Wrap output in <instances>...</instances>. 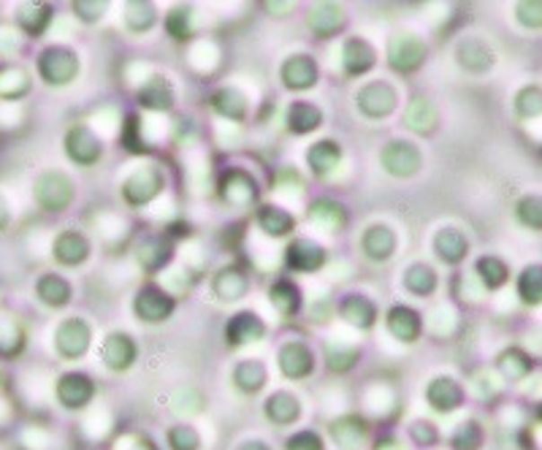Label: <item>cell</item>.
I'll return each mask as SVG.
<instances>
[{
    "instance_id": "obj_1",
    "label": "cell",
    "mask_w": 542,
    "mask_h": 450,
    "mask_svg": "<svg viewBox=\"0 0 542 450\" xmlns=\"http://www.w3.org/2000/svg\"><path fill=\"white\" fill-rule=\"evenodd\" d=\"M429 60V44L413 33V31H398L388 39L385 47V63L396 76H413L418 74Z\"/></svg>"
},
{
    "instance_id": "obj_2",
    "label": "cell",
    "mask_w": 542,
    "mask_h": 450,
    "mask_svg": "<svg viewBox=\"0 0 542 450\" xmlns=\"http://www.w3.org/2000/svg\"><path fill=\"white\" fill-rule=\"evenodd\" d=\"M217 196L233 212H255L260 207V182L241 166H228L217 177Z\"/></svg>"
},
{
    "instance_id": "obj_3",
    "label": "cell",
    "mask_w": 542,
    "mask_h": 450,
    "mask_svg": "<svg viewBox=\"0 0 542 450\" xmlns=\"http://www.w3.org/2000/svg\"><path fill=\"white\" fill-rule=\"evenodd\" d=\"M380 169L393 180H413L424 172V149L413 138H390L377 153Z\"/></svg>"
},
{
    "instance_id": "obj_4",
    "label": "cell",
    "mask_w": 542,
    "mask_h": 450,
    "mask_svg": "<svg viewBox=\"0 0 542 450\" xmlns=\"http://www.w3.org/2000/svg\"><path fill=\"white\" fill-rule=\"evenodd\" d=\"M166 190V174L161 166H139L119 185V199L130 209H144Z\"/></svg>"
},
{
    "instance_id": "obj_5",
    "label": "cell",
    "mask_w": 542,
    "mask_h": 450,
    "mask_svg": "<svg viewBox=\"0 0 542 450\" xmlns=\"http://www.w3.org/2000/svg\"><path fill=\"white\" fill-rule=\"evenodd\" d=\"M79 71H82L79 55L66 44H52L41 49L36 57V74L49 87H68L71 82H76Z\"/></svg>"
},
{
    "instance_id": "obj_6",
    "label": "cell",
    "mask_w": 542,
    "mask_h": 450,
    "mask_svg": "<svg viewBox=\"0 0 542 450\" xmlns=\"http://www.w3.org/2000/svg\"><path fill=\"white\" fill-rule=\"evenodd\" d=\"M33 201L41 212L63 215L76 201V185L66 172H57V169L44 172L33 182Z\"/></svg>"
},
{
    "instance_id": "obj_7",
    "label": "cell",
    "mask_w": 542,
    "mask_h": 450,
    "mask_svg": "<svg viewBox=\"0 0 542 450\" xmlns=\"http://www.w3.org/2000/svg\"><path fill=\"white\" fill-rule=\"evenodd\" d=\"M133 315L144 326H158L171 321V315L177 313L179 302L158 282H144L139 290L133 293Z\"/></svg>"
},
{
    "instance_id": "obj_8",
    "label": "cell",
    "mask_w": 542,
    "mask_h": 450,
    "mask_svg": "<svg viewBox=\"0 0 542 450\" xmlns=\"http://www.w3.org/2000/svg\"><path fill=\"white\" fill-rule=\"evenodd\" d=\"M396 109H398V90L388 79H372V82L361 84L355 93V111L363 119L380 122V119L393 117Z\"/></svg>"
},
{
    "instance_id": "obj_9",
    "label": "cell",
    "mask_w": 542,
    "mask_h": 450,
    "mask_svg": "<svg viewBox=\"0 0 542 450\" xmlns=\"http://www.w3.org/2000/svg\"><path fill=\"white\" fill-rule=\"evenodd\" d=\"M63 146H66V158H68L71 163L82 166V169H92V166H98L101 158H103V153H106L103 138H101V136L87 125V122H76V125H71L68 133H66Z\"/></svg>"
},
{
    "instance_id": "obj_10",
    "label": "cell",
    "mask_w": 542,
    "mask_h": 450,
    "mask_svg": "<svg viewBox=\"0 0 542 450\" xmlns=\"http://www.w3.org/2000/svg\"><path fill=\"white\" fill-rule=\"evenodd\" d=\"M328 263V250L312 236H293L283 250V266L291 274H318Z\"/></svg>"
},
{
    "instance_id": "obj_11",
    "label": "cell",
    "mask_w": 542,
    "mask_h": 450,
    "mask_svg": "<svg viewBox=\"0 0 542 450\" xmlns=\"http://www.w3.org/2000/svg\"><path fill=\"white\" fill-rule=\"evenodd\" d=\"M52 342L63 361H82L92 348V326L84 318H66L57 323Z\"/></svg>"
},
{
    "instance_id": "obj_12",
    "label": "cell",
    "mask_w": 542,
    "mask_h": 450,
    "mask_svg": "<svg viewBox=\"0 0 542 450\" xmlns=\"http://www.w3.org/2000/svg\"><path fill=\"white\" fill-rule=\"evenodd\" d=\"M266 334H268V323L252 310H239L223 326V342L228 350H241V348L258 345L266 340Z\"/></svg>"
},
{
    "instance_id": "obj_13",
    "label": "cell",
    "mask_w": 542,
    "mask_h": 450,
    "mask_svg": "<svg viewBox=\"0 0 542 450\" xmlns=\"http://www.w3.org/2000/svg\"><path fill=\"white\" fill-rule=\"evenodd\" d=\"M334 313H339V318L353 326L355 331H372L380 321V307L372 296L366 293H358V290H350V293H342L339 302H334Z\"/></svg>"
},
{
    "instance_id": "obj_14",
    "label": "cell",
    "mask_w": 542,
    "mask_h": 450,
    "mask_svg": "<svg viewBox=\"0 0 542 450\" xmlns=\"http://www.w3.org/2000/svg\"><path fill=\"white\" fill-rule=\"evenodd\" d=\"M177 255V242L169 239L163 231L158 234H147L139 244H136V260H139V269L147 277L161 274L163 269H169V263Z\"/></svg>"
},
{
    "instance_id": "obj_15",
    "label": "cell",
    "mask_w": 542,
    "mask_h": 450,
    "mask_svg": "<svg viewBox=\"0 0 542 450\" xmlns=\"http://www.w3.org/2000/svg\"><path fill=\"white\" fill-rule=\"evenodd\" d=\"M277 366L288 380H310L318 369V356L304 340H288L277 350Z\"/></svg>"
},
{
    "instance_id": "obj_16",
    "label": "cell",
    "mask_w": 542,
    "mask_h": 450,
    "mask_svg": "<svg viewBox=\"0 0 542 450\" xmlns=\"http://www.w3.org/2000/svg\"><path fill=\"white\" fill-rule=\"evenodd\" d=\"M280 82L288 93H307L320 82V66L312 55H288L280 66Z\"/></svg>"
},
{
    "instance_id": "obj_17",
    "label": "cell",
    "mask_w": 542,
    "mask_h": 450,
    "mask_svg": "<svg viewBox=\"0 0 542 450\" xmlns=\"http://www.w3.org/2000/svg\"><path fill=\"white\" fill-rule=\"evenodd\" d=\"M95 380L87 372L71 369L63 372L55 383V399L66 407V410H84L92 399H95Z\"/></svg>"
},
{
    "instance_id": "obj_18",
    "label": "cell",
    "mask_w": 542,
    "mask_h": 450,
    "mask_svg": "<svg viewBox=\"0 0 542 450\" xmlns=\"http://www.w3.org/2000/svg\"><path fill=\"white\" fill-rule=\"evenodd\" d=\"M266 296H268L271 310H275L283 321H293V318H299L302 310H304V290H302V285H299L293 277H288V274H283V277H277V279H271Z\"/></svg>"
},
{
    "instance_id": "obj_19",
    "label": "cell",
    "mask_w": 542,
    "mask_h": 450,
    "mask_svg": "<svg viewBox=\"0 0 542 450\" xmlns=\"http://www.w3.org/2000/svg\"><path fill=\"white\" fill-rule=\"evenodd\" d=\"M424 315L410 307V304H393L385 313V331L398 342V345H415L424 337Z\"/></svg>"
},
{
    "instance_id": "obj_20",
    "label": "cell",
    "mask_w": 542,
    "mask_h": 450,
    "mask_svg": "<svg viewBox=\"0 0 542 450\" xmlns=\"http://www.w3.org/2000/svg\"><path fill=\"white\" fill-rule=\"evenodd\" d=\"M98 353H101V361L109 372L122 375L136 364V358H139V342H136L127 331H111L103 337Z\"/></svg>"
},
{
    "instance_id": "obj_21",
    "label": "cell",
    "mask_w": 542,
    "mask_h": 450,
    "mask_svg": "<svg viewBox=\"0 0 542 450\" xmlns=\"http://www.w3.org/2000/svg\"><path fill=\"white\" fill-rule=\"evenodd\" d=\"M361 255L372 263H388L396 250H398V234L393 225L388 223H372L363 228L361 239H358Z\"/></svg>"
},
{
    "instance_id": "obj_22",
    "label": "cell",
    "mask_w": 542,
    "mask_h": 450,
    "mask_svg": "<svg viewBox=\"0 0 542 450\" xmlns=\"http://www.w3.org/2000/svg\"><path fill=\"white\" fill-rule=\"evenodd\" d=\"M209 287H212V293L220 298V302H225V304L241 302V298L252 290L249 269L241 266V263H228V266H223V269L214 271Z\"/></svg>"
},
{
    "instance_id": "obj_23",
    "label": "cell",
    "mask_w": 542,
    "mask_h": 450,
    "mask_svg": "<svg viewBox=\"0 0 542 450\" xmlns=\"http://www.w3.org/2000/svg\"><path fill=\"white\" fill-rule=\"evenodd\" d=\"M252 223L268 236V239H285L293 236L299 228V217L283 207V204H271V201H260V207L252 212Z\"/></svg>"
},
{
    "instance_id": "obj_24",
    "label": "cell",
    "mask_w": 542,
    "mask_h": 450,
    "mask_svg": "<svg viewBox=\"0 0 542 450\" xmlns=\"http://www.w3.org/2000/svg\"><path fill=\"white\" fill-rule=\"evenodd\" d=\"M90 255H92V242L76 228L60 231L52 242V258L63 269H79L90 260Z\"/></svg>"
},
{
    "instance_id": "obj_25",
    "label": "cell",
    "mask_w": 542,
    "mask_h": 450,
    "mask_svg": "<svg viewBox=\"0 0 542 450\" xmlns=\"http://www.w3.org/2000/svg\"><path fill=\"white\" fill-rule=\"evenodd\" d=\"M339 63H342V74L345 76L361 79L369 71H374V66H377V49L363 36H350V39L342 41Z\"/></svg>"
},
{
    "instance_id": "obj_26",
    "label": "cell",
    "mask_w": 542,
    "mask_h": 450,
    "mask_svg": "<svg viewBox=\"0 0 542 450\" xmlns=\"http://www.w3.org/2000/svg\"><path fill=\"white\" fill-rule=\"evenodd\" d=\"M345 161V149L337 138H320L307 149V166L315 180H331Z\"/></svg>"
},
{
    "instance_id": "obj_27",
    "label": "cell",
    "mask_w": 542,
    "mask_h": 450,
    "mask_svg": "<svg viewBox=\"0 0 542 450\" xmlns=\"http://www.w3.org/2000/svg\"><path fill=\"white\" fill-rule=\"evenodd\" d=\"M136 103H139L144 111H155V114H166L174 109L177 103V93L171 87V82L163 74H153L142 82V87L136 90Z\"/></svg>"
},
{
    "instance_id": "obj_28",
    "label": "cell",
    "mask_w": 542,
    "mask_h": 450,
    "mask_svg": "<svg viewBox=\"0 0 542 450\" xmlns=\"http://www.w3.org/2000/svg\"><path fill=\"white\" fill-rule=\"evenodd\" d=\"M456 63L461 66V71H467L472 76H483V74H488L494 68L496 55L488 47V41H483L477 36H467L456 47Z\"/></svg>"
},
{
    "instance_id": "obj_29",
    "label": "cell",
    "mask_w": 542,
    "mask_h": 450,
    "mask_svg": "<svg viewBox=\"0 0 542 450\" xmlns=\"http://www.w3.org/2000/svg\"><path fill=\"white\" fill-rule=\"evenodd\" d=\"M307 223L323 234H342L350 223V215L342 201L334 199H315L307 207Z\"/></svg>"
},
{
    "instance_id": "obj_30",
    "label": "cell",
    "mask_w": 542,
    "mask_h": 450,
    "mask_svg": "<svg viewBox=\"0 0 542 450\" xmlns=\"http://www.w3.org/2000/svg\"><path fill=\"white\" fill-rule=\"evenodd\" d=\"M401 125L415 136H432L440 128V111H437L434 101L426 95H415L404 106Z\"/></svg>"
},
{
    "instance_id": "obj_31",
    "label": "cell",
    "mask_w": 542,
    "mask_h": 450,
    "mask_svg": "<svg viewBox=\"0 0 542 450\" xmlns=\"http://www.w3.org/2000/svg\"><path fill=\"white\" fill-rule=\"evenodd\" d=\"M424 396H426V401H429V407L432 410H437V412H453V410H459L461 404H464V385L456 380V377H450V375H440V377H434L429 385H426V391H424Z\"/></svg>"
},
{
    "instance_id": "obj_32",
    "label": "cell",
    "mask_w": 542,
    "mask_h": 450,
    "mask_svg": "<svg viewBox=\"0 0 542 450\" xmlns=\"http://www.w3.org/2000/svg\"><path fill=\"white\" fill-rule=\"evenodd\" d=\"M36 298L49 310H66L74 302V285L57 271H47L36 279Z\"/></svg>"
},
{
    "instance_id": "obj_33",
    "label": "cell",
    "mask_w": 542,
    "mask_h": 450,
    "mask_svg": "<svg viewBox=\"0 0 542 450\" xmlns=\"http://www.w3.org/2000/svg\"><path fill=\"white\" fill-rule=\"evenodd\" d=\"M347 25V14L337 4H318L307 14V28L315 39H337Z\"/></svg>"
},
{
    "instance_id": "obj_34",
    "label": "cell",
    "mask_w": 542,
    "mask_h": 450,
    "mask_svg": "<svg viewBox=\"0 0 542 450\" xmlns=\"http://www.w3.org/2000/svg\"><path fill=\"white\" fill-rule=\"evenodd\" d=\"M326 114L312 101H291L285 109V130L291 136H310L318 128H323Z\"/></svg>"
},
{
    "instance_id": "obj_35",
    "label": "cell",
    "mask_w": 542,
    "mask_h": 450,
    "mask_svg": "<svg viewBox=\"0 0 542 450\" xmlns=\"http://www.w3.org/2000/svg\"><path fill=\"white\" fill-rule=\"evenodd\" d=\"M209 109L225 122H244L249 117V101L239 87H220L209 95Z\"/></svg>"
},
{
    "instance_id": "obj_36",
    "label": "cell",
    "mask_w": 542,
    "mask_h": 450,
    "mask_svg": "<svg viewBox=\"0 0 542 450\" xmlns=\"http://www.w3.org/2000/svg\"><path fill=\"white\" fill-rule=\"evenodd\" d=\"M328 431H331V439L342 450H358L369 437V420L358 412H347V415H339L337 420H331Z\"/></svg>"
},
{
    "instance_id": "obj_37",
    "label": "cell",
    "mask_w": 542,
    "mask_h": 450,
    "mask_svg": "<svg viewBox=\"0 0 542 450\" xmlns=\"http://www.w3.org/2000/svg\"><path fill=\"white\" fill-rule=\"evenodd\" d=\"M432 247H434L437 258L445 266H459L469 255V239H467V234L461 228H453V225L440 228L437 236H434V242H432Z\"/></svg>"
},
{
    "instance_id": "obj_38",
    "label": "cell",
    "mask_w": 542,
    "mask_h": 450,
    "mask_svg": "<svg viewBox=\"0 0 542 450\" xmlns=\"http://www.w3.org/2000/svg\"><path fill=\"white\" fill-rule=\"evenodd\" d=\"M401 287L410 293V296H415V298H429L440 287V274H437V269L432 263L415 260V263H410V266L404 269Z\"/></svg>"
},
{
    "instance_id": "obj_39",
    "label": "cell",
    "mask_w": 542,
    "mask_h": 450,
    "mask_svg": "<svg viewBox=\"0 0 542 450\" xmlns=\"http://www.w3.org/2000/svg\"><path fill=\"white\" fill-rule=\"evenodd\" d=\"M231 380L236 385L239 393L244 396H255L266 388L268 383V366L260 361V358H241L233 372H231Z\"/></svg>"
},
{
    "instance_id": "obj_40",
    "label": "cell",
    "mask_w": 542,
    "mask_h": 450,
    "mask_svg": "<svg viewBox=\"0 0 542 450\" xmlns=\"http://www.w3.org/2000/svg\"><path fill=\"white\" fill-rule=\"evenodd\" d=\"M263 415L275 426H291L302 418V401L291 391H275L263 401Z\"/></svg>"
},
{
    "instance_id": "obj_41",
    "label": "cell",
    "mask_w": 542,
    "mask_h": 450,
    "mask_svg": "<svg viewBox=\"0 0 542 450\" xmlns=\"http://www.w3.org/2000/svg\"><path fill=\"white\" fill-rule=\"evenodd\" d=\"M52 22H55V9L47 4H31L17 12V28L28 39H41L52 28Z\"/></svg>"
},
{
    "instance_id": "obj_42",
    "label": "cell",
    "mask_w": 542,
    "mask_h": 450,
    "mask_svg": "<svg viewBox=\"0 0 542 450\" xmlns=\"http://www.w3.org/2000/svg\"><path fill=\"white\" fill-rule=\"evenodd\" d=\"M323 361H326V369L331 375H350L358 364H361V350L345 340H337V342H326V350H323Z\"/></svg>"
},
{
    "instance_id": "obj_43",
    "label": "cell",
    "mask_w": 542,
    "mask_h": 450,
    "mask_svg": "<svg viewBox=\"0 0 542 450\" xmlns=\"http://www.w3.org/2000/svg\"><path fill=\"white\" fill-rule=\"evenodd\" d=\"M122 22L136 36L150 33L158 25V9L153 4H147V0H130V4H125Z\"/></svg>"
},
{
    "instance_id": "obj_44",
    "label": "cell",
    "mask_w": 542,
    "mask_h": 450,
    "mask_svg": "<svg viewBox=\"0 0 542 450\" xmlns=\"http://www.w3.org/2000/svg\"><path fill=\"white\" fill-rule=\"evenodd\" d=\"M515 290L526 307H539L542 304V263H529L518 274Z\"/></svg>"
},
{
    "instance_id": "obj_45",
    "label": "cell",
    "mask_w": 542,
    "mask_h": 450,
    "mask_svg": "<svg viewBox=\"0 0 542 450\" xmlns=\"http://www.w3.org/2000/svg\"><path fill=\"white\" fill-rule=\"evenodd\" d=\"M31 93V74L20 66H9L0 71V98L6 103H14Z\"/></svg>"
},
{
    "instance_id": "obj_46",
    "label": "cell",
    "mask_w": 542,
    "mask_h": 450,
    "mask_svg": "<svg viewBox=\"0 0 542 450\" xmlns=\"http://www.w3.org/2000/svg\"><path fill=\"white\" fill-rule=\"evenodd\" d=\"M25 329L9 318V315H0V358H17L25 350Z\"/></svg>"
},
{
    "instance_id": "obj_47",
    "label": "cell",
    "mask_w": 542,
    "mask_h": 450,
    "mask_svg": "<svg viewBox=\"0 0 542 450\" xmlns=\"http://www.w3.org/2000/svg\"><path fill=\"white\" fill-rule=\"evenodd\" d=\"M475 274H477V279L483 282V287H488V290H499V287H504L507 279H510L507 263H504L502 258H496V255H483V258H477Z\"/></svg>"
},
{
    "instance_id": "obj_48",
    "label": "cell",
    "mask_w": 542,
    "mask_h": 450,
    "mask_svg": "<svg viewBox=\"0 0 542 450\" xmlns=\"http://www.w3.org/2000/svg\"><path fill=\"white\" fill-rule=\"evenodd\" d=\"M163 28L166 33L174 39V41H190L196 36V28H193V9L190 6H177L171 9L166 17H163Z\"/></svg>"
},
{
    "instance_id": "obj_49",
    "label": "cell",
    "mask_w": 542,
    "mask_h": 450,
    "mask_svg": "<svg viewBox=\"0 0 542 450\" xmlns=\"http://www.w3.org/2000/svg\"><path fill=\"white\" fill-rule=\"evenodd\" d=\"M496 366H499V372H502L507 380H520V377H526V375L534 369V358L526 356L520 348H507V350L496 358Z\"/></svg>"
},
{
    "instance_id": "obj_50",
    "label": "cell",
    "mask_w": 542,
    "mask_h": 450,
    "mask_svg": "<svg viewBox=\"0 0 542 450\" xmlns=\"http://www.w3.org/2000/svg\"><path fill=\"white\" fill-rule=\"evenodd\" d=\"M483 439H485V431L477 420H464L459 423V428L453 431L450 437V445L456 450H480L483 447Z\"/></svg>"
},
{
    "instance_id": "obj_51",
    "label": "cell",
    "mask_w": 542,
    "mask_h": 450,
    "mask_svg": "<svg viewBox=\"0 0 542 450\" xmlns=\"http://www.w3.org/2000/svg\"><path fill=\"white\" fill-rule=\"evenodd\" d=\"M119 141H122V146L127 149V153H136V155H147L150 153V146L144 141V133H142V122H139V117H136V114H130L127 122L122 125Z\"/></svg>"
},
{
    "instance_id": "obj_52",
    "label": "cell",
    "mask_w": 542,
    "mask_h": 450,
    "mask_svg": "<svg viewBox=\"0 0 542 450\" xmlns=\"http://www.w3.org/2000/svg\"><path fill=\"white\" fill-rule=\"evenodd\" d=\"M515 217L531 231H542V196H523L515 204Z\"/></svg>"
},
{
    "instance_id": "obj_53",
    "label": "cell",
    "mask_w": 542,
    "mask_h": 450,
    "mask_svg": "<svg viewBox=\"0 0 542 450\" xmlns=\"http://www.w3.org/2000/svg\"><path fill=\"white\" fill-rule=\"evenodd\" d=\"M515 111L526 119H534L542 114V90L537 84H529L523 87L518 95H515Z\"/></svg>"
},
{
    "instance_id": "obj_54",
    "label": "cell",
    "mask_w": 542,
    "mask_h": 450,
    "mask_svg": "<svg viewBox=\"0 0 542 450\" xmlns=\"http://www.w3.org/2000/svg\"><path fill=\"white\" fill-rule=\"evenodd\" d=\"M169 447L171 450H198L201 447V434L190 423H179L169 428Z\"/></svg>"
},
{
    "instance_id": "obj_55",
    "label": "cell",
    "mask_w": 542,
    "mask_h": 450,
    "mask_svg": "<svg viewBox=\"0 0 542 450\" xmlns=\"http://www.w3.org/2000/svg\"><path fill=\"white\" fill-rule=\"evenodd\" d=\"M106 4H98V0H76L71 6L74 17L82 22V25H98L103 17H106Z\"/></svg>"
},
{
    "instance_id": "obj_56",
    "label": "cell",
    "mask_w": 542,
    "mask_h": 450,
    "mask_svg": "<svg viewBox=\"0 0 542 450\" xmlns=\"http://www.w3.org/2000/svg\"><path fill=\"white\" fill-rule=\"evenodd\" d=\"M515 17L526 31H542V4H539V0H531V4H518Z\"/></svg>"
},
{
    "instance_id": "obj_57",
    "label": "cell",
    "mask_w": 542,
    "mask_h": 450,
    "mask_svg": "<svg viewBox=\"0 0 542 450\" xmlns=\"http://www.w3.org/2000/svg\"><path fill=\"white\" fill-rule=\"evenodd\" d=\"M285 450H326L323 437L315 431H296L293 437H288Z\"/></svg>"
},
{
    "instance_id": "obj_58",
    "label": "cell",
    "mask_w": 542,
    "mask_h": 450,
    "mask_svg": "<svg viewBox=\"0 0 542 450\" xmlns=\"http://www.w3.org/2000/svg\"><path fill=\"white\" fill-rule=\"evenodd\" d=\"M413 437H415V442L432 445V442H437V428L429 420H415L413 423Z\"/></svg>"
},
{
    "instance_id": "obj_59",
    "label": "cell",
    "mask_w": 542,
    "mask_h": 450,
    "mask_svg": "<svg viewBox=\"0 0 542 450\" xmlns=\"http://www.w3.org/2000/svg\"><path fill=\"white\" fill-rule=\"evenodd\" d=\"M14 223V215H12V207H9V201H6V196L0 193V234L4 231H9V225Z\"/></svg>"
},
{
    "instance_id": "obj_60",
    "label": "cell",
    "mask_w": 542,
    "mask_h": 450,
    "mask_svg": "<svg viewBox=\"0 0 542 450\" xmlns=\"http://www.w3.org/2000/svg\"><path fill=\"white\" fill-rule=\"evenodd\" d=\"M239 450H271V447L266 442H260V439H252V442H244Z\"/></svg>"
},
{
    "instance_id": "obj_61",
    "label": "cell",
    "mask_w": 542,
    "mask_h": 450,
    "mask_svg": "<svg viewBox=\"0 0 542 450\" xmlns=\"http://www.w3.org/2000/svg\"><path fill=\"white\" fill-rule=\"evenodd\" d=\"M136 450H158V447H155V442H150L147 437H139V439H136Z\"/></svg>"
},
{
    "instance_id": "obj_62",
    "label": "cell",
    "mask_w": 542,
    "mask_h": 450,
    "mask_svg": "<svg viewBox=\"0 0 542 450\" xmlns=\"http://www.w3.org/2000/svg\"><path fill=\"white\" fill-rule=\"evenodd\" d=\"M539 418H542V404H539Z\"/></svg>"
}]
</instances>
